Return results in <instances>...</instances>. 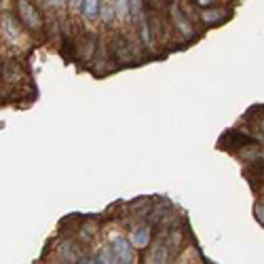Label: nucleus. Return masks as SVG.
Segmentation results:
<instances>
[{
  "label": "nucleus",
  "mask_w": 264,
  "mask_h": 264,
  "mask_svg": "<svg viewBox=\"0 0 264 264\" xmlns=\"http://www.w3.org/2000/svg\"><path fill=\"white\" fill-rule=\"evenodd\" d=\"M110 252L114 256V262H133V252H131V241L127 239H114L110 245Z\"/></svg>",
  "instance_id": "nucleus-1"
},
{
  "label": "nucleus",
  "mask_w": 264,
  "mask_h": 264,
  "mask_svg": "<svg viewBox=\"0 0 264 264\" xmlns=\"http://www.w3.org/2000/svg\"><path fill=\"white\" fill-rule=\"evenodd\" d=\"M19 11H21V21L28 25V28H38L41 25V17H38V13L34 11V6L30 2H19Z\"/></svg>",
  "instance_id": "nucleus-2"
},
{
  "label": "nucleus",
  "mask_w": 264,
  "mask_h": 264,
  "mask_svg": "<svg viewBox=\"0 0 264 264\" xmlns=\"http://www.w3.org/2000/svg\"><path fill=\"white\" fill-rule=\"evenodd\" d=\"M112 53L114 57H117L119 61H125V63H129L131 61V51H129V44H127L125 38H117V41L112 42Z\"/></svg>",
  "instance_id": "nucleus-3"
},
{
  "label": "nucleus",
  "mask_w": 264,
  "mask_h": 264,
  "mask_svg": "<svg viewBox=\"0 0 264 264\" xmlns=\"http://www.w3.org/2000/svg\"><path fill=\"white\" fill-rule=\"evenodd\" d=\"M167 258V249H165V243L163 241H157L148 254V262H165Z\"/></svg>",
  "instance_id": "nucleus-4"
},
{
  "label": "nucleus",
  "mask_w": 264,
  "mask_h": 264,
  "mask_svg": "<svg viewBox=\"0 0 264 264\" xmlns=\"http://www.w3.org/2000/svg\"><path fill=\"white\" fill-rule=\"evenodd\" d=\"M148 241H150V230H148V226L138 228L131 237V243L135 247H144V245H148Z\"/></svg>",
  "instance_id": "nucleus-5"
},
{
  "label": "nucleus",
  "mask_w": 264,
  "mask_h": 264,
  "mask_svg": "<svg viewBox=\"0 0 264 264\" xmlns=\"http://www.w3.org/2000/svg\"><path fill=\"white\" fill-rule=\"evenodd\" d=\"M100 0H82V13L89 19H95L100 15Z\"/></svg>",
  "instance_id": "nucleus-6"
},
{
  "label": "nucleus",
  "mask_w": 264,
  "mask_h": 264,
  "mask_svg": "<svg viewBox=\"0 0 264 264\" xmlns=\"http://www.w3.org/2000/svg\"><path fill=\"white\" fill-rule=\"evenodd\" d=\"M173 17L178 19V21H176V23H178V28L182 30V32H186V34H190L192 30H190V25H188V19L182 15V11H180V9H173Z\"/></svg>",
  "instance_id": "nucleus-7"
},
{
  "label": "nucleus",
  "mask_w": 264,
  "mask_h": 264,
  "mask_svg": "<svg viewBox=\"0 0 264 264\" xmlns=\"http://www.w3.org/2000/svg\"><path fill=\"white\" fill-rule=\"evenodd\" d=\"M129 13H131V19H138L142 17V13H144V6H142V0H129Z\"/></svg>",
  "instance_id": "nucleus-8"
},
{
  "label": "nucleus",
  "mask_w": 264,
  "mask_h": 264,
  "mask_svg": "<svg viewBox=\"0 0 264 264\" xmlns=\"http://www.w3.org/2000/svg\"><path fill=\"white\" fill-rule=\"evenodd\" d=\"M222 15H224V11H216V13H205L203 17H205V21L211 23V21H216V19H220Z\"/></svg>",
  "instance_id": "nucleus-9"
},
{
  "label": "nucleus",
  "mask_w": 264,
  "mask_h": 264,
  "mask_svg": "<svg viewBox=\"0 0 264 264\" xmlns=\"http://www.w3.org/2000/svg\"><path fill=\"white\" fill-rule=\"evenodd\" d=\"M104 17H106V21L110 23L112 17H114V11H112V9H104Z\"/></svg>",
  "instance_id": "nucleus-10"
},
{
  "label": "nucleus",
  "mask_w": 264,
  "mask_h": 264,
  "mask_svg": "<svg viewBox=\"0 0 264 264\" xmlns=\"http://www.w3.org/2000/svg\"><path fill=\"white\" fill-rule=\"evenodd\" d=\"M197 2H199V4H207L209 0H197Z\"/></svg>",
  "instance_id": "nucleus-11"
}]
</instances>
